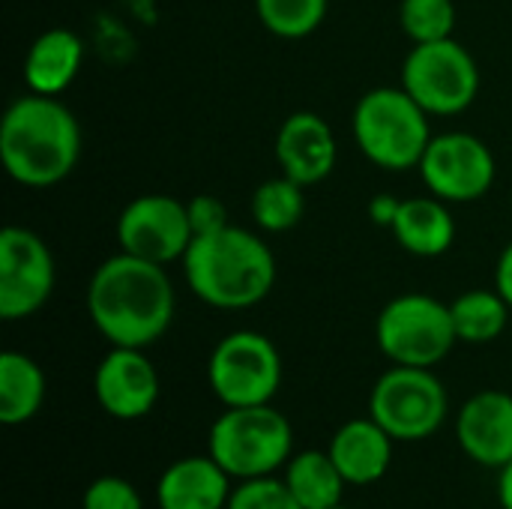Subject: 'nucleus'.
Segmentation results:
<instances>
[{
	"label": "nucleus",
	"instance_id": "473e14b6",
	"mask_svg": "<svg viewBox=\"0 0 512 509\" xmlns=\"http://www.w3.org/2000/svg\"><path fill=\"white\" fill-rule=\"evenodd\" d=\"M510 195H512V192H510Z\"/></svg>",
	"mask_w": 512,
	"mask_h": 509
},
{
	"label": "nucleus",
	"instance_id": "6ab92c4d",
	"mask_svg": "<svg viewBox=\"0 0 512 509\" xmlns=\"http://www.w3.org/2000/svg\"><path fill=\"white\" fill-rule=\"evenodd\" d=\"M390 231L396 243L417 258H441L456 243V219L450 204L435 195L402 198Z\"/></svg>",
	"mask_w": 512,
	"mask_h": 509
},
{
	"label": "nucleus",
	"instance_id": "f8f14e48",
	"mask_svg": "<svg viewBox=\"0 0 512 509\" xmlns=\"http://www.w3.org/2000/svg\"><path fill=\"white\" fill-rule=\"evenodd\" d=\"M192 240H195V231H192L186 201L162 195V192H147V195L132 198L117 216L120 252H129L135 258H144L162 267L183 261Z\"/></svg>",
	"mask_w": 512,
	"mask_h": 509
},
{
	"label": "nucleus",
	"instance_id": "ddd939ff",
	"mask_svg": "<svg viewBox=\"0 0 512 509\" xmlns=\"http://www.w3.org/2000/svg\"><path fill=\"white\" fill-rule=\"evenodd\" d=\"M159 372L144 348H114L93 372V393L99 408L123 423L147 417L159 402Z\"/></svg>",
	"mask_w": 512,
	"mask_h": 509
},
{
	"label": "nucleus",
	"instance_id": "1a4fd4ad",
	"mask_svg": "<svg viewBox=\"0 0 512 509\" xmlns=\"http://www.w3.org/2000/svg\"><path fill=\"white\" fill-rule=\"evenodd\" d=\"M207 384L225 408L270 405L282 387V357L273 339L255 330L222 336L207 360Z\"/></svg>",
	"mask_w": 512,
	"mask_h": 509
},
{
	"label": "nucleus",
	"instance_id": "9b49d317",
	"mask_svg": "<svg viewBox=\"0 0 512 509\" xmlns=\"http://www.w3.org/2000/svg\"><path fill=\"white\" fill-rule=\"evenodd\" d=\"M57 285V264L48 243L21 225L0 231V318H33L51 300Z\"/></svg>",
	"mask_w": 512,
	"mask_h": 509
},
{
	"label": "nucleus",
	"instance_id": "c756f323",
	"mask_svg": "<svg viewBox=\"0 0 512 509\" xmlns=\"http://www.w3.org/2000/svg\"><path fill=\"white\" fill-rule=\"evenodd\" d=\"M495 288L501 291V297L510 303L512 309V240L504 246V252L495 264Z\"/></svg>",
	"mask_w": 512,
	"mask_h": 509
},
{
	"label": "nucleus",
	"instance_id": "2eb2a0df",
	"mask_svg": "<svg viewBox=\"0 0 512 509\" xmlns=\"http://www.w3.org/2000/svg\"><path fill=\"white\" fill-rule=\"evenodd\" d=\"M456 438L462 453L483 468H504L512 462V396L504 390L474 393L456 417Z\"/></svg>",
	"mask_w": 512,
	"mask_h": 509
},
{
	"label": "nucleus",
	"instance_id": "bb28decb",
	"mask_svg": "<svg viewBox=\"0 0 512 509\" xmlns=\"http://www.w3.org/2000/svg\"><path fill=\"white\" fill-rule=\"evenodd\" d=\"M81 509H144L138 489L123 477H96L81 498Z\"/></svg>",
	"mask_w": 512,
	"mask_h": 509
},
{
	"label": "nucleus",
	"instance_id": "f03ea898",
	"mask_svg": "<svg viewBox=\"0 0 512 509\" xmlns=\"http://www.w3.org/2000/svg\"><path fill=\"white\" fill-rule=\"evenodd\" d=\"M81 159L78 117L57 99L24 93L9 102L0 120V162L27 189L63 183Z\"/></svg>",
	"mask_w": 512,
	"mask_h": 509
},
{
	"label": "nucleus",
	"instance_id": "0eeeda50",
	"mask_svg": "<svg viewBox=\"0 0 512 509\" xmlns=\"http://www.w3.org/2000/svg\"><path fill=\"white\" fill-rule=\"evenodd\" d=\"M450 414L441 378L420 366H390L369 393V417L393 441H426Z\"/></svg>",
	"mask_w": 512,
	"mask_h": 509
},
{
	"label": "nucleus",
	"instance_id": "4468645a",
	"mask_svg": "<svg viewBox=\"0 0 512 509\" xmlns=\"http://www.w3.org/2000/svg\"><path fill=\"white\" fill-rule=\"evenodd\" d=\"M279 171L300 186L324 183L339 162V144L330 123L315 111H294L282 120L273 144Z\"/></svg>",
	"mask_w": 512,
	"mask_h": 509
},
{
	"label": "nucleus",
	"instance_id": "7ed1b4c3",
	"mask_svg": "<svg viewBox=\"0 0 512 509\" xmlns=\"http://www.w3.org/2000/svg\"><path fill=\"white\" fill-rule=\"evenodd\" d=\"M183 279L192 294L222 312L264 303L276 285V255L261 234L225 225L198 234L183 255Z\"/></svg>",
	"mask_w": 512,
	"mask_h": 509
},
{
	"label": "nucleus",
	"instance_id": "412c9836",
	"mask_svg": "<svg viewBox=\"0 0 512 509\" xmlns=\"http://www.w3.org/2000/svg\"><path fill=\"white\" fill-rule=\"evenodd\" d=\"M285 486L303 509H333L342 504L345 477L339 474L333 456L327 450H303L294 453L282 471Z\"/></svg>",
	"mask_w": 512,
	"mask_h": 509
},
{
	"label": "nucleus",
	"instance_id": "a878e982",
	"mask_svg": "<svg viewBox=\"0 0 512 509\" xmlns=\"http://www.w3.org/2000/svg\"><path fill=\"white\" fill-rule=\"evenodd\" d=\"M225 509H303L291 489L285 486L282 477H258V480H243L234 492Z\"/></svg>",
	"mask_w": 512,
	"mask_h": 509
},
{
	"label": "nucleus",
	"instance_id": "4be33fe9",
	"mask_svg": "<svg viewBox=\"0 0 512 509\" xmlns=\"http://www.w3.org/2000/svg\"><path fill=\"white\" fill-rule=\"evenodd\" d=\"M453 327L465 345H489L510 324V303L498 288H471L450 303Z\"/></svg>",
	"mask_w": 512,
	"mask_h": 509
},
{
	"label": "nucleus",
	"instance_id": "5701e85b",
	"mask_svg": "<svg viewBox=\"0 0 512 509\" xmlns=\"http://www.w3.org/2000/svg\"><path fill=\"white\" fill-rule=\"evenodd\" d=\"M249 210H252L258 231L285 234V231L297 228L306 213V186H300L297 180H291L285 174L270 177L252 192Z\"/></svg>",
	"mask_w": 512,
	"mask_h": 509
},
{
	"label": "nucleus",
	"instance_id": "423d86ee",
	"mask_svg": "<svg viewBox=\"0 0 512 509\" xmlns=\"http://www.w3.org/2000/svg\"><path fill=\"white\" fill-rule=\"evenodd\" d=\"M375 342L393 366L435 369L441 360L450 357L459 342L450 303L423 291L393 297L378 312Z\"/></svg>",
	"mask_w": 512,
	"mask_h": 509
},
{
	"label": "nucleus",
	"instance_id": "2f4dec72",
	"mask_svg": "<svg viewBox=\"0 0 512 509\" xmlns=\"http://www.w3.org/2000/svg\"><path fill=\"white\" fill-rule=\"evenodd\" d=\"M333 509H351V507H345V504H339V507H333Z\"/></svg>",
	"mask_w": 512,
	"mask_h": 509
},
{
	"label": "nucleus",
	"instance_id": "aec40b11",
	"mask_svg": "<svg viewBox=\"0 0 512 509\" xmlns=\"http://www.w3.org/2000/svg\"><path fill=\"white\" fill-rule=\"evenodd\" d=\"M45 372L39 363L21 351L0 354V423L21 426L30 423L45 402Z\"/></svg>",
	"mask_w": 512,
	"mask_h": 509
},
{
	"label": "nucleus",
	"instance_id": "f257e3e1",
	"mask_svg": "<svg viewBox=\"0 0 512 509\" xmlns=\"http://www.w3.org/2000/svg\"><path fill=\"white\" fill-rule=\"evenodd\" d=\"M87 315L114 348H150L159 342L177 309L168 267L117 252L105 258L87 282Z\"/></svg>",
	"mask_w": 512,
	"mask_h": 509
},
{
	"label": "nucleus",
	"instance_id": "393cba45",
	"mask_svg": "<svg viewBox=\"0 0 512 509\" xmlns=\"http://www.w3.org/2000/svg\"><path fill=\"white\" fill-rule=\"evenodd\" d=\"M459 12L453 0H402L399 3V27L414 42H441L456 30Z\"/></svg>",
	"mask_w": 512,
	"mask_h": 509
},
{
	"label": "nucleus",
	"instance_id": "c85d7f7f",
	"mask_svg": "<svg viewBox=\"0 0 512 509\" xmlns=\"http://www.w3.org/2000/svg\"><path fill=\"white\" fill-rule=\"evenodd\" d=\"M399 207H402V198H393V195L381 192V195H375V198L369 201V219H372L378 228H390L393 219H396V213H399Z\"/></svg>",
	"mask_w": 512,
	"mask_h": 509
},
{
	"label": "nucleus",
	"instance_id": "9d476101",
	"mask_svg": "<svg viewBox=\"0 0 512 509\" xmlns=\"http://www.w3.org/2000/svg\"><path fill=\"white\" fill-rule=\"evenodd\" d=\"M417 171L426 192L447 204H474L486 198L498 177L495 153L471 132L432 135Z\"/></svg>",
	"mask_w": 512,
	"mask_h": 509
},
{
	"label": "nucleus",
	"instance_id": "7c9ffc66",
	"mask_svg": "<svg viewBox=\"0 0 512 509\" xmlns=\"http://www.w3.org/2000/svg\"><path fill=\"white\" fill-rule=\"evenodd\" d=\"M498 501L504 509H512V462H507L498 474Z\"/></svg>",
	"mask_w": 512,
	"mask_h": 509
},
{
	"label": "nucleus",
	"instance_id": "39448f33",
	"mask_svg": "<svg viewBox=\"0 0 512 509\" xmlns=\"http://www.w3.org/2000/svg\"><path fill=\"white\" fill-rule=\"evenodd\" d=\"M207 453L237 480H258L285 471L294 456V429L270 405L225 408L210 426Z\"/></svg>",
	"mask_w": 512,
	"mask_h": 509
},
{
	"label": "nucleus",
	"instance_id": "f3484780",
	"mask_svg": "<svg viewBox=\"0 0 512 509\" xmlns=\"http://www.w3.org/2000/svg\"><path fill=\"white\" fill-rule=\"evenodd\" d=\"M393 444L396 441L372 417H357L336 429L327 453L348 486H372L390 471Z\"/></svg>",
	"mask_w": 512,
	"mask_h": 509
},
{
	"label": "nucleus",
	"instance_id": "a211bd4d",
	"mask_svg": "<svg viewBox=\"0 0 512 509\" xmlns=\"http://www.w3.org/2000/svg\"><path fill=\"white\" fill-rule=\"evenodd\" d=\"M84 63V42L69 27L39 33L24 57V84L39 96H60L72 87Z\"/></svg>",
	"mask_w": 512,
	"mask_h": 509
},
{
	"label": "nucleus",
	"instance_id": "cd10ccee",
	"mask_svg": "<svg viewBox=\"0 0 512 509\" xmlns=\"http://www.w3.org/2000/svg\"><path fill=\"white\" fill-rule=\"evenodd\" d=\"M186 210H189L195 237L231 225V222H228V210H225V204H222L216 195H207V192H204V195H195V198L186 201Z\"/></svg>",
	"mask_w": 512,
	"mask_h": 509
},
{
	"label": "nucleus",
	"instance_id": "6e6552de",
	"mask_svg": "<svg viewBox=\"0 0 512 509\" xmlns=\"http://www.w3.org/2000/svg\"><path fill=\"white\" fill-rule=\"evenodd\" d=\"M402 87L432 114L456 117L480 96V66L459 39L414 45L402 63Z\"/></svg>",
	"mask_w": 512,
	"mask_h": 509
},
{
	"label": "nucleus",
	"instance_id": "dca6fc26",
	"mask_svg": "<svg viewBox=\"0 0 512 509\" xmlns=\"http://www.w3.org/2000/svg\"><path fill=\"white\" fill-rule=\"evenodd\" d=\"M231 474L207 453L168 465L156 483L159 509H225L231 501Z\"/></svg>",
	"mask_w": 512,
	"mask_h": 509
},
{
	"label": "nucleus",
	"instance_id": "20e7f679",
	"mask_svg": "<svg viewBox=\"0 0 512 509\" xmlns=\"http://www.w3.org/2000/svg\"><path fill=\"white\" fill-rule=\"evenodd\" d=\"M429 111L399 84L363 93L351 114V132L360 153L381 171L417 168L429 141Z\"/></svg>",
	"mask_w": 512,
	"mask_h": 509
},
{
	"label": "nucleus",
	"instance_id": "b1692460",
	"mask_svg": "<svg viewBox=\"0 0 512 509\" xmlns=\"http://www.w3.org/2000/svg\"><path fill=\"white\" fill-rule=\"evenodd\" d=\"M330 0H255V15L279 39H306L327 18Z\"/></svg>",
	"mask_w": 512,
	"mask_h": 509
}]
</instances>
